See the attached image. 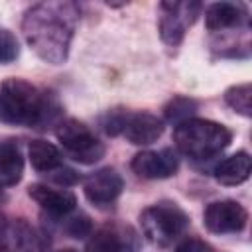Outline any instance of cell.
I'll use <instances>...</instances> for the list:
<instances>
[{"instance_id": "30bf717a", "label": "cell", "mask_w": 252, "mask_h": 252, "mask_svg": "<svg viewBox=\"0 0 252 252\" xmlns=\"http://www.w3.org/2000/svg\"><path fill=\"white\" fill-rule=\"evenodd\" d=\"M132 171L144 179H165L175 175L179 161L175 152L161 150V152H140L134 156L130 163Z\"/></svg>"}, {"instance_id": "7402d4cb", "label": "cell", "mask_w": 252, "mask_h": 252, "mask_svg": "<svg viewBox=\"0 0 252 252\" xmlns=\"http://www.w3.org/2000/svg\"><path fill=\"white\" fill-rule=\"evenodd\" d=\"M51 179L55 181V183H59V185H63V187H69V185H75L77 181H79V175L73 171V169H69V167H57V169H53L51 171Z\"/></svg>"}, {"instance_id": "4fadbf2b", "label": "cell", "mask_w": 252, "mask_h": 252, "mask_svg": "<svg viewBox=\"0 0 252 252\" xmlns=\"http://www.w3.org/2000/svg\"><path fill=\"white\" fill-rule=\"evenodd\" d=\"M252 169V159L246 152H236L228 158H224L217 167H215V177L222 185H240L250 177Z\"/></svg>"}, {"instance_id": "d6986e66", "label": "cell", "mask_w": 252, "mask_h": 252, "mask_svg": "<svg viewBox=\"0 0 252 252\" xmlns=\"http://www.w3.org/2000/svg\"><path fill=\"white\" fill-rule=\"evenodd\" d=\"M197 110V102L193 98H185V96H175L167 106H165V118L169 122L181 124L185 120L191 118V114Z\"/></svg>"}, {"instance_id": "7a4b0ae2", "label": "cell", "mask_w": 252, "mask_h": 252, "mask_svg": "<svg viewBox=\"0 0 252 252\" xmlns=\"http://www.w3.org/2000/svg\"><path fill=\"white\" fill-rule=\"evenodd\" d=\"M49 96L24 79H6L0 85V122L14 126H43L49 122Z\"/></svg>"}, {"instance_id": "5b68a950", "label": "cell", "mask_w": 252, "mask_h": 252, "mask_svg": "<svg viewBox=\"0 0 252 252\" xmlns=\"http://www.w3.org/2000/svg\"><path fill=\"white\" fill-rule=\"evenodd\" d=\"M55 134L65 152L79 163H94L104 156V144L93 134L87 124L75 118L59 122Z\"/></svg>"}, {"instance_id": "ac0fdd59", "label": "cell", "mask_w": 252, "mask_h": 252, "mask_svg": "<svg viewBox=\"0 0 252 252\" xmlns=\"http://www.w3.org/2000/svg\"><path fill=\"white\" fill-rule=\"evenodd\" d=\"M14 240L22 252H43V238L28 222L20 220L14 226Z\"/></svg>"}, {"instance_id": "277c9868", "label": "cell", "mask_w": 252, "mask_h": 252, "mask_svg": "<svg viewBox=\"0 0 252 252\" xmlns=\"http://www.w3.org/2000/svg\"><path fill=\"white\" fill-rule=\"evenodd\" d=\"M140 224L144 236L150 242L158 246H167L179 234H183V230L189 224V217L177 203L161 201L142 211Z\"/></svg>"}, {"instance_id": "6da1fadb", "label": "cell", "mask_w": 252, "mask_h": 252, "mask_svg": "<svg viewBox=\"0 0 252 252\" xmlns=\"http://www.w3.org/2000/svg\"><path fill=\"white\" fill-rule=\"evenodd\" d=\"M79 12L71 2H41L32 6L22 22L28 45L47 63L59 65L67 59L73 28Z\"/></svg>"}, {"instance_id": "9c48e42d", "label": "cell", "mask_w": 252, "mask_h": 252, "mask_svg": "<svg viewBox=\"0 0 252 252\" xmlns=\"http://www.w3.org/2000/svg\"><path fill=\"white\" fill-rule=\"evenodd\" d=\"M122 187H124V181H122L120 173L112 167H102V169L91 173L83 183L85 197L93 205H98V207L110 205L122 193Z\"/></svg>"}, {"instance_id": "8992f818", "label": "cell", "mask_w": 252, "mask_h": 252, "mask_svg": "<svg viewBox=\"0 0 252 252\" xmlns=\"http://www.w3.org/2000/svg\"><path fill=\"white\" fill-rule=\"evenodd\" d=\"M85 252H138L140 236L128 224L108 222L89 234Z\"/></svg>"}, {"instance_id": "44dd1931", "label": "cell", "mask_w": 252, "mask_h": 252, "mask_svg": "<svg viewBox=\"0 0 252 252\" xmlns=\"http://www.w3.org/2000/svg\"><path fill=\"white\" fill-rule=\"evenodd\" d=\"M91 228H93L91 226V220L85 215H79V217H75V219H71L67 222V232L73 238H85V236H89L91 234Z\"/></svg>"}, {"instance_id": "3957f363", "label": "cell", "mask_w": 252, "mask_h": 252, "mask_svg": "<svg viewBox=\"0 0 252 252\" xmlns=\"http://www.w3.org/2000/svg\"><path fill=\"white\" fill-rule=\"evenodd\" d=\"M232 140V132L213 120L189 118L175 126L173 142L177 150L193 159H209L220 154Z\"/></svg>"}, {"instance_id": "d4e9b609", "label": "cell", "mask_w": 252, "mask_h": 252, "mask_svg": "<svg viewBox=\"0 0 252 252\" xmlns=\"http://www.w3.org/2000/svg\"><path fill=\"white\" fill-rule=\"evenodd\" d=\"M4 199V193H2V185H0V201Z\"/></svg>"}, {"instance_id": "484cf974", "label": "cell", "mask_w": 252, "mask_h": 252, "mask_svg": "<svg viewBox=\"0 0 252 252\" xmlns=\"http://www.w3.org/2000/svg\"><path fill=\"white\" fill-rule=\"evenodd\" d=\"M59 252H75V250H71V248H67V250H59Z\"/></svg>"}, {"instance_id": "cb8c5ba5", "label": "cell", "mask_w": 252, "mask_h": 252, "mask_svg": "<svg viewBox=\"0 0 252 252\" xmlns=\"http://www.w3.org/2000/svg\"><path fill=\"white\" fill-rule=\"evenodd\" d=\"M4 232H6V220H4V217L0 215V238H2Z\"/></svg>"}, {"instance_id": "7c38bea8", "label": "cell", "mask_w": 252, "mask_h": 252, "mask_svg": "<svg viewBox=\"0 0 252 252\" xmlns=\"http://www.w3.org/2000/svg\"><path fill=\"white\" fill-rule=\"evenodd\" d=\"M28 193L43 211H47L55 217L71 213L77 205V199L69 189H55V187H49L43 183H33L28 187Z\"/></svg>"}, {"instance_id": "8fae6325", "label": "cell", "mask_w": 252, "mask_h": 252, "mask_svg": "<svg viewBox=\"0 0 252 252\" xmlns=\"http://www.w3.org/2000/svg\"><path fill=\"white\" fill-rule=\"evenodd\" d=\"M122 134L134 146H148L154 144L163 134V120L152 112L128 114Z\"/></svg>"}, {"instance_id": "e0dca14e", "label": "cell", "mask_w": 252, "mask_h": 252, "mask_svg": "<svg viewBox=\"0 0 252 252\" xmlns=\"http://www.w3.org/2000/svg\"><path fill=\"white\" fill-rule=\"evenodd\" d=\"M224 100L234 112H238L242 116H250L252 114V87L248 83L230 87L224 93Z\"/></svg>"}, {"instance_id": "4316f807", "label": "cell", "mask_w": 252, "mask_h": 252, "mask_svg": "<svg viewBox=\"0 0 252 252\" xmlns=\"http://www.w3.org/2000/svg\"><path fill=\"white\" fill-rule=\"evenodd\" d=\"M0 252H4V250H0Z\"/></svg>"}, {"instance_id": "2e32d148", "label": "cell", "mask_w": 252, "mask_h": 252, "mask_svg": "<svg viewBox=\"0 0 252 252\" xmlns=\"http://www.w3.org/2000/svg\"><path fill=\"white\" fill-rule=\"evenodd\" d=\"M28 156L32 167L37 171L51 173L61 165V152L47 140H33L28 148Z\"/></svg>"}, {"instance_id": "ffe728a7", "label": "cell", "mask_w": 252, "mask_h": 252, "mask_svg": "<svg viewBox=\"0 0 252 252\" xmlns=\"http://www.w3.org/2000/svg\"><path fill=\"white\" fill-rule=\"evenodd\" d=\"M20 55V45L10 30H0V65L12 63Z\"/></svg>"}, {"instance_id": "5bb4252c", "label": "cell", "mask_w": 252, "mask_h": 252, "mask_svg": "<svg viewBox=\"0 0 252 252\" xmlns=\"http://www.w3.org/2000/svg\"><path fill=\"white\" fill-rule=\"evenodd\" d=\"M244 18H246V12L240 4L215 2L205 12V26L211 32H217V30H226V28L238 26Z\"/></svg>"}, {"instance_id": "ba28073f", "label": "cell", "mask_w": 252, "mask_h": 252, "mask_svg": "<svg viewBox=\"0 0 252 252\" xmlns=\"http://www.w3.org/2000/svg\"><path fill=\"white\" fill-rule=\"evenodd\" d=\"M161 10H165V14L159 20V35L167 45H179L201 6L197 2H161Z\"/></svg>"}, {"instance_id": "52a82bcc", "label": "cell", "mask_w": 252, "mask_h": 252, "mask_svg": "<svg viewBox=\"0 0 252 252\" xmlns=\"http://www.w3.org/2000/svg\"><path fill=\"white\" fill-rule=\"evenodd\" d=\"M248 213L246 209L232 199L213 201L207 205L203 213L205 226L215 234H228V232H240L246 226Z\"/></svg>"}, {"instance_id": "9a60e30c", "label": "cell", "mask_w": 252, "mask_h": 252, "mask_svg": "<svg viewBox=\"0 0 252 252\" xmlns=\"http://www.w3.org/2000/svg\"><path fill=\"white\" fill-rule=\"evenodd\" d=\"M24 173V158L14 142L0 144V185H16Z\"/></svg>"}, {"instance_id": "603a6c76", "label": "cell", "mask_w": 252, "mask_h": 252, "mask_svg": "<svg viewBox=\"0 0 252 252\" xmlns=\"http://www.w3.org/2000/svg\"><path fill=\"white\" fill-rule=\"evenodd\" d=\"M175 252H215V250L211 244H207L201 238H187L177 246Z\"/></svg>"}]
</instances>
